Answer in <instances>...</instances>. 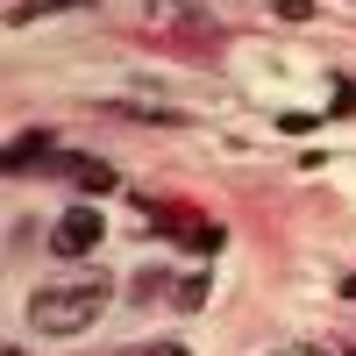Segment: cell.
Wrapping results in <instances>:
<instances>
[{"instance_id": "1", "label": "cell", "mask_w": 356, "mask_h": 356, "mask_svg": "<svg viewBox=\"0 0 356 356\" xmlns=\"http://www.w3.org/2000/svg\"><path fill=\"white\" fill-rule=\"evenodd\" d=\"M107 300H114L107 278H65V285H43L29 300V321H36V335H86L107 314Z\"/></svg>"}, {"instance_id": "9", "label": "cell", "mask_w": 356, "mask_h": 356, "mask_svg": "<svg viewBox=\"0 0 356 356\" xmlns=\"http://www.w3.org/2000/svg\"><path fill=\"white\" fill-rule=\"evenodd\" d=\"M0 356H22V349H0Z\"/></svg>"}, {"instance_id": "6", "label": "cell", "mask_w": 356, "mask_h": 356, "mask_svg": "<svg viewBox=\"0 0 356 356\" xmlns=\"http://www.w3.org/2000/svg\"><path fill=\"white\" fill-rule=\"evenodd\" d=\"M186 15H200L193 0H150V22H186Z\"/></svg>"}, {"instance_id": "3", "label": "cell", "mask_w": 356, "mask_h": 356, "mask_svg": "<svg viewBox=\"0 0 356 356\" xmlns=\"http://www.w3.org/2000/svg\"><path fill=\"white\" fill-rule=\"evenodd\" d=\"M50 171H57V178H72L79 193H107V186H114V171H107L100 157H65V150H57V157H50Z\"/></svg>"}, {"instance_id": "5", "label": "cell", "mask_w": 356, "mask_h": 356, "mask_svg": "<svg viewBox=\"0 0 356 356\" xmlns=\"http://www.w3.org/2000/svg\"><path fill=\"white\" fill-rule=\"evenodd\" d=\"M65 8H100V0H15V22H43V15H65Z\"/></svg>"}, {"instance_id": "7", "label": "cell", "mask_w": 356, "mask_h": 356, "mask_svg": "<svg viewBox=\"0 0 356 356\" xmlns=\"http://www.w3.org/2000/svg\"><path fill=\"white\" fill-rule=\"evenodd\" d=\"M278 15H285V22H307V15H314V0H278Z\"/></svg>"}, {"instance_id": "2", "label": "cell", "mask_w": 356, "mask_h": 356, "mask_svg": "<svg viewBox=\"0 0 356 356\" xmlns=\"http://www.w3.org/2000/svg\"><path fill=\"white\" fill-rule=\"evenodd\" d=\"M50 250H57V257H93V250H100V214H93V207H72V214H57Z\"/></svg>"}, {"instance_id": "8", "label": "cell", "mask_w": 356, "mask_h": 356, "mask_svg": "<svg viewBox=\"0 0 356 356\" xmlns=\"http://www.w3.org/2000/svg\"><path fill=\"white\" fill-rule=\"evenodd\" d=\"M129 356H186L178 342H157V349H129Z\"/></svg>"}, {"instance_id": "4", "label": "cell", "mask_w": 356, "mask_h": 356, "mask_svg": "<svg viewBox=\"0 0 356 356\" xmlns=\"http://www.w3.org/2000/svg\"><path fill=\"white\" fill-rule=\"evenodd\" d=\"M57 157V143L43 136V129H29V136H15L8 143V171H29V164H50Z\"/></svg>"}]
</instances>
